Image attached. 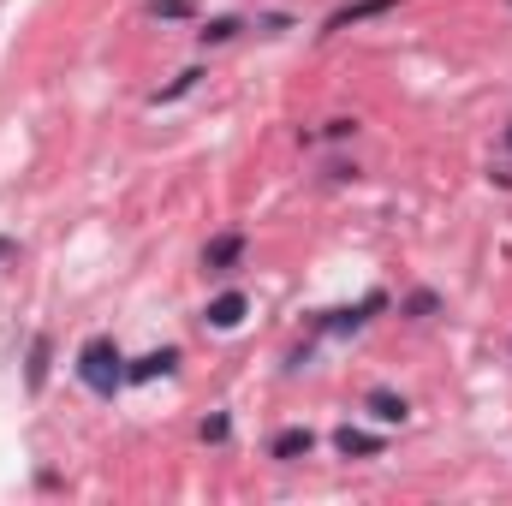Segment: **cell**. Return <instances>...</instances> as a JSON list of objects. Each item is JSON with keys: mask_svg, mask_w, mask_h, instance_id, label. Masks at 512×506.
<instances>
[{"mask_svg": "<svg viewBox=\"0 0 512 506\" xmlns=\"http://www.w3.org/2000/svg\"><path fill=\"white\" fill-rule=\"evenodd\" d=\"M78 376H84V387H90V393H114V387L126 381L114 340H90V346L78 352Z\"/></svg>", "mask_w": 512, "mask_h": 506, "instance_id": "obj_1", "label": "cell"}, {"mask_svg": "<svg viewBox=\"0 0 512 506\" xmlns=\"http://www.w3.org/2000/svg\"><path fill=\"white\" fill-rule=\"evenodd\" d=\"M245 310H251V304H245V292H221V298L209 304V316H203V322H209V328H239V322H245Z\"/></svg>", "mask_w": 512, "mask_h": 506, "instance_id": "obj_2", "label": "cell"}, {"mask_svg": "<svg viewBox=\"0 0 512 506\" xmlns=\"http://www.w3.org/2000/svg\"><path fill=\"white\" fill-rule=\"evenodd\" d=\"M245 256V233H221V239H209V251H203V268H233Z\"/></svg>", "mask_w": 512, "mask_h": 506, "instance_id": "obj_3", "label": "cell"}, {"mask_svg": "<svg viewBox=\"0 0 512 506\" xmlns=\"http://www.w3.org/2000/svg\"><path fill=\"white\" fill-rule=\"evenodd\" d=\"M334 447H340L346 459H376V453H382V441H376V435H364V429H352V423L334 435Z\"/></svg>", "mask_w": 512, "mask_h": 506, "instance_id": "obj_4", "label": "cell"}, {"mask_svg": "<svg viewBox=\"0 0 512 506\" xmlns=\"http://www.w3.org/2000/svg\"><path fill=\"white\" fill-rule=\"evenodd\" d=\"M310 447H316L310 429H280L274 435V459H310Z\"/></svg>", "mask_w": 512, "mask_h": 506, "instance_id": "obj_5", "label": "cell"}, {"mask_svg": "<svg viewBox=\"0 0 512 506\" xmlns=\"http://www.w3.org/2000/svg\"><path fill=\"white\" fill-rule=\"evenodd\" d=\"M387 6H399V0H358V6H346V12H334L328 18V30H352V24H364V18H376Z\"/></svg>", "mask_w": 512, "mask_h": 506, "instance_id": "obj_6", "label": "cell"}, {"mask_svg": "<svg viewBox=\"0 0 512 506\" xmlns=\"http://www.w3.org/2000/svg\"><path fill=\"white\" fill-rule=\"evenodd\" d=\"M173 364H179V352H149V358H137V364H131L126 376L131 381H155V376H167Z\"/></svg>", "mask_w": 512, "mask_h": 506, "instance_id": "obj_7", "label": "cell"}, {"mask_svg": "<svg viewBox=\"0 0 512 506\" xmlns=\"http://www.w3.org/2000/svg\"><path fill=\"white\" fill-rule=\"evenodd\" d=\"M370 417H376V423H405L411 405H405L399 393H370Z\"/></svg>", "mask_w": 512, "mask_h": 506, "instance_id": "obj_8", "label": "cell"}, {"mask_svg": "<svg viewBox=\"0 0 512 506\" xmlns=\"http://www.w3.org/2000/svg\"><path fill=\"white\" fill-rule=\"evenodd\" d=\"M42 381H48V334L30 340V387H42Z\"/></svg>", "mask_w": 512, "mask_h": 506, "instance_id": "obj_9", "label": "cell"}, {"mask_svg": "<svg viewBox=\"0 0 512 506\" xmlns=\"http://www.w3.org/2000/svg\"><path fill=\"white\" fill-rule=\"evenodd\" d=\"M197 78H203V72H179V78H173V84H167V90H161L155 102H179V96H185V90H191Z\"/></svg>", "mask_w": 512, "mask_h": 506, "instance_id": "obj_10", "label": "cell"}, {"mask_svg": "<svg viewBox=\"0 0 512 506\" xmlns=\"http://www.w3.org/2000/svg\"><path fill=\"white\" fill-rule=\"evenodd\" d=\"M405 310H411V316H435V310H441V298H435V292H411V298H405Z\"/></svg>", "mask_w": 512, "mask_h": 506, "instance_id": "obj_11", "label": "cell"}, {"mask_svg": "<svg viewBox=\"0 0 512 506\" xmlns=\"http://www.w3.org/2000/svg\"><path fill=\"white\" fill-rule=\"evenodd\" d=\"M155 18H191V0H149Z\"/></svg>", "mask_w": 512, "mask_h": 506, "instance_id": "obj_12", "label": "cell"}, {"mask_svg": "<svg viewBox=\"0 0 512 506\" xmlns=\"http://www.w3.org/2000/svg\"><path fill=\"white\" fill-rule=\"evenodd\" d=\"M233 30H239V18H215V24H209V30H203V42H227V36H233Z\"/></svg>", "mask_w": 512, "mask_h": 506, "instance_id": "obj_13", "label": "cell"}, {"mask_svg": "<svg viewBox=\"0 0 512 506\" xmlns=\"http://www.w3.org/2000/svg\"><path fill=\"white\" fill-rule=\"evenodd\" d=\"M507 149H512V126H507Z\"/></svg>", "mask_w": 512, "mask_h": 506, "instance_id": "obj_14", "label": "cell"}]
</instances>
